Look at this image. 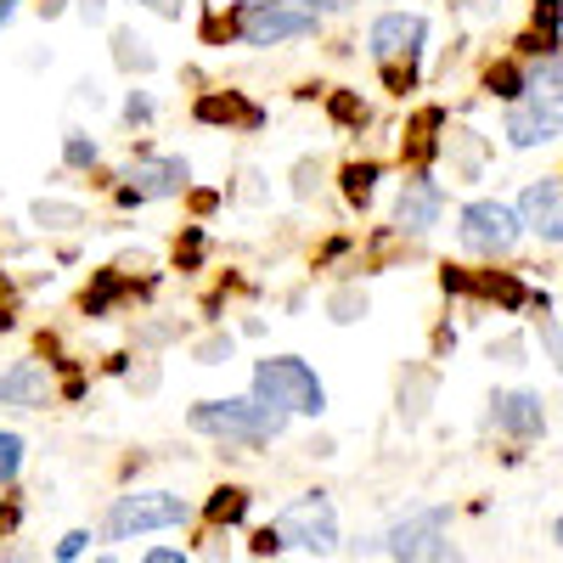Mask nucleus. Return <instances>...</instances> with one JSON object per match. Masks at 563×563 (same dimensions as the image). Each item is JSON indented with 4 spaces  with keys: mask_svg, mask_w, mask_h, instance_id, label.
Listing matches in <instances>:
<instances>
[{
    "mask_svg": "<svg viewBox=\"0 0 563 563\" xmlns=\"http://www.w3.org/2000/svg\"><path fill=\"white\" fill-rule=\"evenodd\" d=\"M23 434H12V429H0V485H12L18 474H23Z\"/></svg>",
    "mask_w": 563,
    "mask_h": 563,
    "instance_id": "nucleus-18",
    "label": "nucleus"
},
{
    "mask_svg": "<svg viewBox=\"0 0 563 563\" xmlns=\"http://www.w3.org/2000/svg\"><path fill=\"white\" fill-rule=\"evenodd\" d=\"M85 541H90V530H68V536L57 541V558H63V563H74V558L85 552Z\"/></svg>",
    "mask_w": 563,
    "mask_h": 563,
    "instance_id": "nucleus-26",
    "label": "nucleus"
},
{
    "mask_svg": "<svg viewBox=\"0 0 563 563\" xmlns=\"http://www.w3.org/2000/svg\"><path fill=\"white\" fill-rule=\"evenodd\" d=\"M97 563H119V558H97Z\"/></svg>",
    "mask_w": 563,
    "mask_h": 563,
    "instance_id": "nucleus-34",
    "label": "nucleus"
},
{
    "mask_svg": "<svg viewBox=\"0 0 563 563\" xmlns=\"http://www.w3.org/2000/svg\"><path fill=\"white\" fill-rule=\"evenodd\" d=\"M422 40H429V18L422 12H384L378 23H372L366 45L378 63H395V57H417Z\"/></svg>",
    "mask_w": 563,
    "mask_h": 563,
    "instance_id": "nucleus-8",
    "label": "nucleus"
},
{
    "mask_svg": "<svg viewBox=\"0 0 563 563\" xmlns=\"http://www.w3.org/2000/svg\"><path fill=\"white\" fill-rule=\"evenodd\" d=\"M254 552H282V541H276V530H260V536H254Z\"/></svg>",
    "mask_w": 563,
    "mask_h": 563,
    "instance_id": "nucleus-29",
    "label": "nucleus"
},
{
    "mask_svg": "<svg viewBox=\"0 0 563 563\" xmlns=\"http://www.w3.org/2000/svg\"><path fill=\"white\" fill-rule=\"evenodd\" d=\"M558 203H563V186H558V175H541V180H530L525 186V198H519V225L525 231H536L541 243H558V231H563V214H558Z\"/></svg>",
    "mask_w": 563,
    "mask_h": 563,
    "instance_id": "nucleus-10",
    "label": "nucleus"
},
{
    "mask_svg": "<svg viewBox=\"0 0 563 563\" xmlns=\"http://www.w3.org/2000/svg\"><path fill=\"white\" fill-rule=\"evenodd\" d=\"M85 18H90V23H102V18H108V0H85Z\"/></svg>",
    "mask_w": 563,
    "mask_h": 563,
    "instance_id": "nucleus-31",
    "label": "nucleus"
},
{
    "mask_svg": "<svg viewBox=\"0 0 563 563\" xmlns=\"http://www.w3.org/2000/svg\"><path fill=\"white\" fill-rule=\"evenodd\" d=\"M34 220L45 231H68V225H85V209L79 203H57V198H40L34 203Z\"/></svg>",
    "mask_w": 563,
    "mask_h": 563,
    "instance_id": "nucleus-15",
    "label": "nucleus"
},
{
    "mask_svg": "<svg viewBox=\"0 0 563 563\" xmlns=\"http://www.w3.org/2000/svg\"><path fill=\"white\" fill-rule=\"evenodd\" d=\"M490 422L512 440H541L547 434V411H541V395L536 389H507L490 400Z\"/></svg>",
    "mask_w": 563,
    "mask_h": 563,
    "instance_id": "nucleus-12",
    "label": "nucleus"
},
{
    "mask_svg": "<svg viewBox=\"0 0 563 563\" xmlns=\"http://www.w3.org/2000/svg\"><path fill=\"white\" fill-rule=\"evenodd\" d=\"M361 316H366V294H355V288L333 294V321H361Z\"/></svg>",
    "mask_w": 563,
    "mask_h": 563,
    "instance_id": "nucleus-22",
    "label": "nucleus"
},
{
    "mask_svg": "<svg viewBox=\"0 0 563 563\" xmlns=\"http://www.w3.org/2000/svg\"><path fill=\"white\" fill-rule=\"evenodd\" d=\"M321 29V18L305 7V0H254V7H243V18H238V34H243V45H282V40H305V34H316Z\"/></svg>",
    "mask_w": 563,
    "mask_h": 563,
    "instance_id": "nucleus-6",
    "label": "nucleus"
},
{
    "mask_svg": "<svg viewBox=\"0 0 563 563\" xmlns=\"http://www.w3.org/2000/svg\"><path fill=\"white\" fill-rule=\"evenodd\" d=\"M316 180H321V169L305 158V164L294 169V198H310V192H316Z\"/></svg>",
    "mask_w": 563,
    "mask_h": 563,
    "instance_id": "nucleus-24",
    "label": "nucleus"
},
{
    "mask_svg": "<svg viewBox=\"0 0 563 563\" xmlns=\"http://www.w3.org/2000/svg\"><path fill=\"white\" fill-rule=\"evenodd\" d=\"M124 180L130 186L119 192V203H141V198H175V192H186L192 169H186V158H141V164H130Z\"/></svg>",
    "mask_w": 563,
    "mask_h": 563,
    "instance_id": "nucleus-9",
    "label": "nucleus"
},
{
    "mask_svg": "<svg viewBox=\"0 0 563 563\" xmlns=\"http://www.w3.org/2000/svg\"><path fill=\"white\" fill-rule=\"evenodd\" d=\"M485 85H490V97H501V102H519V97H525L519 68H507V63H501V68H490V79H485Z\"/></svg>",
    "mask_w": 563,
    "mask_h": 563,
    "instance_id": "nucleus-19",
    "label": "nucleus"
},
{
    "mask_svg": "<svg viewBox=\"0 0 563 563\" xmlns=\"http://www.w3.org/2000/svg\"><path fill=\"white\" fill-rule=\"evenodd\" d=\"M192 434H214V440H231V445H265L288 429V411H276L265 400H203L192 406Z\"/></svg>",
    "mask_w": 563,
    "mask_h": 563,
    "instance_id": "nucleus-1",
    "label": "nucleus"
},
{
    "mask_svg": "<svg viewBox=\"0 0 563 563\" xmlns=\"http://www.w3.org/2000/svg\"><path fill=\"white\" fill-rule=\"evenodd\" d=\"M276 541L282 547H299V552H316V558H327L339 547V507L327 501L321 490H310V496H294L288 507L276 512Z\"/></svg>",
    "mask_w": 563,
    "mask_h": 563,
    "instance_id": "nucleus-4",
    "label": "nucleus"
},
{
    "mask_svg": "<svg viewBox=\"0 0 563 563\" xmlns=\"http://www.w3.org/2000/svg\"><path fill=\"white\" fill-rule=\"evenodd\" d=\"M52 400V378H45L40 361H18L0 372V406H23V411H40Z\"/></svg>",
    "mask_w": 563,
    "mask_h": 563,
    "instance_id": "nucleus-14",
    "label": "nucleus"
},
{
    "mask_svg": "<svg viewBox=\"0 0 563 563\" xmlns=\"http://www.w3.org/2000/svg\"><path fill=\"white\" fill-rule=\"evenodd\" d=\"M243 512H249V490H214V501H209L214 525H243Z\"/></svg>",
    "mask_w": 563,
    "mask_h": 563,
    "instance_id": "nucleus-16",
    "label": "nucleus"
},
{
    "mask_svg": "<svg viewBox=\"0 0 563 563\" xmlns=\"http://www.w3.org/2000/svg\"><path fill=\"white\" fill-rule=\"evenodd\" d=\"M507 141L512 147H541V141H558V102H512L507 113Z\"/></svg>",
    "mask_w": 563,
    "mask_h": 563,
    "instance_id": "nucleus-13",
    "label": "nucleus"
},
{
    "mask_svg": "<svg viewBox=\"0 0 563 563\" xmlns=\"http://www.w3.org/2000/svg\"><path fill=\"white\" fill-rule=\"evenodd\" d=\"M372 180H378V169H372V164H350V169H344L350 203H366V198H372Z\"/></svg>",
    "mask_w": 563,
    "mask_h": 563,
    "instance_id": "nucleus-20",
    "label": "nucleus"
},
{
    "mask_svg": "<svg viewBox=\"0 0 563 563\" xmlns=\"http://www.w3.org/2000/svg\"><path fill=\"white\" fill-rule=\"evenodd\" d=\"M333 113H339L344 124H361V119H366V108H361L355 97H333Z\"/></svg>",
    "mask_w": 563,
    "mask_h": 563,
    "instance_id": "nucleus-27",
    "label": "nucleus"
},
{
    "mask_svg": "<svg viewBox=\"0 0 563 563\" xmlns=\"http://www.w3.org/2000/svg\"><path fill=\"white\" fill-rule=\"evenodd\" d=\"M445 525H451V507H422V512H406V519L384 536V552L395 563H462L445 541Z\"/></svg>",
    "mask_w": 563,
    "mask_h": 563,
    "instance_id": "nucleus-5",
    "label": "nucleus"
},
{
    "mask_svg": "<svg viewBox=\"0 0 563 563\" xmlns=\"http://www.w3.org/2000/svg\"><path fill=\"white\" fill-rule=\"evenodd\" d=\"M525 238L519 214H512V203H496V198H479L462 209V249L467 254H485V260H501L512 254Z\"/></svg>",
    "mask_w": 563,
    "mask_h": 563,
    "instance_id": "nucleus-7",
    "label": "nucleus"
},
{
    "mask_svg": "<svg viewBox=\"0 0 563 563\" xmlns=\"http://www.w3.org/2000/svg\"><path fill=\"white\" fill-rule=\"evenodd\" d=\"M254 400L288 411V417L294 411H305V417L327 411V389H321V378L299 355H265V361H254Z\"/></svg>",
    "mask_w": 563,
    "mask_h": 563,
    "instance_id": "nucleus-2",
    "label": "nucleus"
},
{
    "mask_svg": "<svg viewBox=\"0 0 563 563\" xmlns=\"http://www.w3.org/2000/svg\"><path fill=\"white\" fill-rule=\"evenodd\" d=\"M305 7L316 12V7H327V12H344V7H355V0H305Z\"/></svg>",
    "mask_w": 563,
    "mask_h": 563,
    "instance_id": "nucleus-32",
    "label": "nucleus"
},
{
    "mask_svg": "<svg viewBox=\"0 0 563 563\" xmlns=\"http://www.w3.org/2000/svg\"><path fill=\"white\" fill-rule=\"evenodd\" d=\"M113 45H119V68H135V74H153V52H147V40H135V34H113Z\"/></svg>",
    "mask_w": 563,
    "mask_h": 563,
    "instance_id": "nucleus-17",
    "label": "nucleus"
},
{
    "mask_svg": "<svg viewBox=\"0 0 563 563\" xmlns=\"http://www.w3.org/2000/svg\"><path fill=\"white\" fill-rule=\"evenodd\" d=\"M63 158H68L74 169H90V164H97V141H90V135H79V130H74V135L63 141Z\"/></svg>",
    "mask_w": 563,
    "mask_h": 563,
    "instance_id": "nucleus-21",
    "label": "nucleus"
},
{
    "mask_svg": "<svg viewBox=\"0 0 563 563\" xmlns=\"http://www.w3.org/2000/svg\"><path fill=\"white\" fill-rule=\"evenodd\" d=\"M192 519V507H186L175 490H135V496H119L108 507V541H130V536H153V530H180Z\"/></svg>",
    "mask_w": 563,
    "mask_h": 563,
    "instance_id": "nucleus-3",
    "label": "nucleus"
},
{
    "mask_svg": "<svg viewBox=\"0 0 563 563\" xmlns=\"http://www.w3.org/2000/svg\"><path fill=\"white\" fill-rule=\"evenodd\" d=\"M141 7H153V12H164V18H180V0H141Z\"/></svg>",
    "mask_w": 563,
    "mask_h": 563,
    "instance_id": "nucleus-30",
    "label": "nucleus"
},
{
    "mask_svg": "<svg viewBox=\"0 0 563 563\" xmlns=\"http://www.w3.org/2000/svg\"><path fill=\"white\" fill-rule=\"evenodd\" d=\"M141 563H192V558H186V552H175V547H153V552L141 558Z\"/></svg>",
    "mask_w": 563,
    "mask_h": 563,
    "instance_id": "nucleus-28",
    "label": "nucleus"
},
{
    "mask_svg": "<svg viewBox=\"0 0 563 563\" xmlns=\"http://www.w3.org/2000/svg\"><path fill=\"white\" fill-rule=\"evenodd\" d=\"M440 214H445V186H440L434 175H411V180L400 186L395 225H400V231H429V225H440Z\"/></svg>",
    "mask_w": 563,
    "mask_h": 563,
    "instance_id": "nucleus-11",
    "label": "nucleus"
},
{
    "mask_svg": "<svg viewBox=\"0 0 563 563\" xmlns=\"http://www.w3.org/2000/svg\"><path fill=\"white\" fill-rule=\"evenodd\" d=\"M536 29H547V45H558V0H541L536 7Z\"/></svg>",
    "mask_w": 563,
    "mask_h": 563,
    "instance_id": "nucleus-25",
    "label": "nucleus"
},
{
    "mask_svg": "<svg viewBox=\"0 0 563 563\" xmlns=\"http://www.w3.org/2000/svg\"><path fill=\"white\" fill-rule=\"evenodd\" d=\"M124 119H130V124H147V119H153V97H147V90H130Z\"/></svg>",
    "mask_w": 563,
    "mask_h": 563,
    "instance_id": "nucleus-23",
    "label": "nucleus"
},
{
    "mask_svg": "<svg viewBox=\"0 0 563 563\" xmlns=\"http://www.w3.org/2000/svg\"><path fill=\"white\" fill-rule=\"evenodd\" d=\"M12 18H18V0H0V29H7Z\"/></svg>",
    "mask_w": 563,
    "mask_h": 563,
    "instance_id": "nucleus-33",
    "label": "nucleus"
}]
</instances>
